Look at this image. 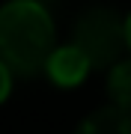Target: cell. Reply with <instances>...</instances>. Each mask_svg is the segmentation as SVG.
Wrapping results in <instances>:
<instances>
[{
    "label": "cell",
    "mask_w": 131,
    "mask_h": 134,
    "mask_svg": "<svg viewBox=\"0 0 131 134\" xmlns=\"http://www.w3.org/2000/svg\"><path fill=\"white\" fill-rule=\"evenodd\" d=\"M54 48V18L39 0H9L0 9V60L21 77L48 69Z\"/></svg>",
    "instance_id": "obj_1"
},
{
    "label": "cell",
    "mask_w": 131,
    "mask_h": 134,
    "mask_svg": "<svg viewBox=\"0 0 131 134\" xmlns=\"http://www.w3.org/2000/svg\"><path fill=\"white\" fill-rule=\"evenodd\" d=\"M72 45L87 54L92 69H113L128 48V27L110 6H92L75 21Z\"/></svg>",
    "instance_id": "obj_2"
},
{
    "label": "cell",
    "mask_w": 131,
    "mask_h": 134,
    "mask_svg": "<svg viewBox=\"0 0 131 134\" xmlns=\"http://www.w3.org/2000/svg\"><path fill=\"white\" fill-rule=\"evenodd\" d=\"M89 60H87V54H83L78 45H63V48H57L51 54V60H48V77L57 86H78L83 77L89 75Z\"/></svg>",
    "instance_id": "obj_3"
},
{
    "label": "cell",
    "mask_w": 131,
    "mask_h": 134,
    "mask_svg": "<svg viewBox=\"0 0 131 134\" xmlns=\"http://www.w3.org/2000/svg\"><path fill=\"white\" fill-rule=\"evenodd\" d=\"M75 134H131V107H98L78 125Z\"/></svg>",
    "instance_id": "obj_4"
},
{
    "label": "cell",
    "mask_w": 131,
    "mask_h": 134,
    "mask_svg": "<svg viewBox=\"0 0 131 134\" xmlns=\"http://www.w3.org/2000/svg\"><path fill=\"white\" fill-rule=\"evenodd\" d=\"M107 92H110L113 104L119 107H131V57L119 60L107 75Z\"/></svg>",
    "instance_id": "obj_5"
},
{
    "label": "cell",
    "mask_w": 131,
    "mask_h": 134,
    "mask_svg": "<svg viewBox=\"0 0 131 134\" xmlns=\"http://www.w3.org/2000/svg\"><path fill=\"white\" fill-rule=\"evenodd\" d=\"M9 90H12V69L0 60V101H6Z\"/></svg>",
    "instance_id": "obj_6"
},
{
    "label": "cell",
    "mask_w": 131,
    "mask_h": 134,
    "mask_svg": "<svg viewBox=\"0 0 131 134\" xmlns=\"http://www.w3.org/2000/svg\"><path fill=\"white\" fill-rule=\"evenodd\" d=\"M125 27H128V48H131V15L125 18Z\"/></svg>",
    "instance_id": "obj_7"
}]
</instances>
